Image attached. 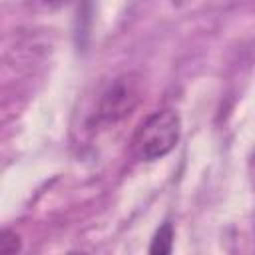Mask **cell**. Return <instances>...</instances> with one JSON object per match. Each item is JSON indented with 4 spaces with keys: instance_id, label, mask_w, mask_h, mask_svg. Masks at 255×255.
I'll return each mask as SVG.
<instances>
[{
    "instance_id": "cell-1",
    "label": "cell",
    "mask_w": 255,
    "mask_h": 255,
    "mask_svg": "<svg viewBox=\"0 0 255 255\" xmlns=\"http://www.w3.org/2000/svg\"><path fill=\"white\" fill-rule=\"evenodd\" d=\"M181 118L175 110H157L147 116L133 135V151L143 161L167 155L179 141Z\"/></svg>"
},
{
    "instance_id": "cell-2",
    "label": "cell",
    "mask_w": 255,
    "mask_h": 255,
    "mask_svg": "<svg viewBox=\"0 0 255 255\" xmlns=\"http://www.w3.org/2000/svg\"><path fill=\"white\" fill-rule=\"evenodd\" d=\"M143 94H145V82L141 74L137 72L120 74L106 86V90L98 100L96 124L114 126L126 120L141 104Z\"/></svg>"
},
{
    "instance_id": "cell-3",
    "label": "cell",
    "mask_w": 255,
    "mask_h": 255,
    "mask_svg": "<svg viewBox=\"0 0 255 255\" xmlns=\"http://www.w3.org/2000/svg\"><path fill=\"white\" fill-rule=\"evenodd\" d=\"M173 249V225L169 221H165L153 235L151 245H149V253L153 255H169Z\"/></svg>"
},
{
    "instance_id": "cell-4",
    "label": "cell",
    "mask_w": 255,
    "mask_h": 255,
    "mask_svg": "<svg viewBox=\"0 0 255 255\" xmlns=\"http://www.w3.org/2000/svg\"><path fill=\"white\" fill-rule=\"evenodd\" d=\"M22 249V239L12 229H0V255L18 253Z\"/></svg>"
},
{
    "instance_id": "cell-5",
    "label": "cell",
    "mask_w": 255,
    "mask_h": 255,
    "mask_svg": "<svg viewBox=\"0 0 255 255\" xmlns=\"http://www.w3.org/2000/svg\"><path fill=\"white\" fill-rule=\"evenodd\" d=\"M72 0H44V4H48V6H52V8H60V6H66V4H70Z\"/></svg>"
}]
</instances>
